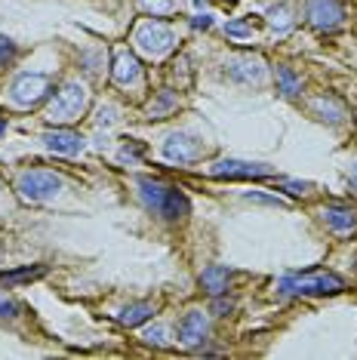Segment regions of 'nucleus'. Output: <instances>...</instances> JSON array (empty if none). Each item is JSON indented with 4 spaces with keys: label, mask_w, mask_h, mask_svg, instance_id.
<instances>
[{
    "label": "nucleus",
    "mask_w": 357,
    "mask_h": 360,
    "mask_svg": "<svg viewBox=\"0 0 357 360\" xmlns=\"http://www.w3.org/2000/svg\"><path fill=\"white\" fill-rule=\"evenodd\" d=\"M247 200H259V203H274V207H280V200H278V198H265V194H256V191H249V194H247Z\"/></svg>",
    "instance_id": "28"
},
{
    "label": "nucleus",
    "mask_w": 357,
    "mask_h": 360,
    "mask_svg": "<svg viewBox=\"0 0 357 360\" xmlns=\"http://www.w3.org/2000/svg\"><path fill=\"white\" fill-rule=\"evenodd\" d=\"M209 333V323H207V314L204 311H188V314L178 321V345L185 348H194L207 339Z\"/></svg>",
    "instance_id": "11"
},
{
    "label": "nucleus",
    "mask_w": 357,
    "mask_h": 360,
    "mask_svg": "<svg viewBox=\"0 0 357 360\" xmlns=\"http://www.w3.org/2000/svg\"><path fill=\"white\" fill-rule=\"evenodd\" d=\"M178 105V96L173 93V89H164V93H157V99L151 102V108H148V117L151 120H164L169 111H173Z\"/></svg>",
    "instance_id": "19"
},
{
    "label": "nucleus",
    "mask_w": 357,
    "mask_h": 360,
    "mask_svg": "<svg viewBox=\"0 0 357 360\" xmlns=\"http://www.w3.org/2000/svg\"><path fill=\"white\" fill-rule=\"evenodd\" d=\"M351 188H354V191H357V167L351 169Z\"/></svg>",
    "instance_id": "31"
},
{
    "label": "nucleus",
    "mask_w": 357,
    "mask_h": 360,
    "mask_svg": "<svg viewBox=\"0 0 357 360\" xmlns=\"http://www.w3.org/2000/svg\"><path fill=\"white\" fill-rule=\"evenodd\" d=\"M200 286L209 292V296H225L231 286V271L225 265H209L204 268V274H200Z\"/></svg>",
    "instance_id": "16"
},
{
    "label": "nucleus",
    "mask_w": 357,
    "mask_h": 360,
    "mask_svg": "<svg viewBox=\"0 0 357 360\" xmlns=\"http://www.w3.org/2000/svg\"><path fill=\"white\" fill-rule=\"evenodd\" d=\"M323 222L339 237L354 234L357 231V207H351V203H330V207H323Z\"/></svg>",
    "instance_id": "9"
},
{
    "label": "nucleus",
    "mask_w": 357,
    "mask_h": 360,
    "mask_svg": "<svg viewBox=\"0 0 357 360\" xmlns=\"http://www.w3.org/2000/svg\"><path fill=\"white\" fill-rule=\"evenodd\" d=\"M139 4H142V10H148L151 15H167V13H173L176 0H139Z\"/></svg>",
    "instance_id": "22"
},
{
    "label": "nucleus",
    "mask_w": 357,
    "mask_h": 360,
    "mask_svg": "<svg viewBox=\"0 0 357 360\" xmlns=\"http://www.w3.org/2000/svg\"><path fill=\"white\" fill-rule=\"evenodd\" d=\"M46 148L56 151V154H80L84 151V139L77 133H71V129H53V133L44 136Z\"/></svg>",
    "instance_id": "15"
},
{
    "label": "nucleus",
    "mask_w": 357,
    "mask_h": 360,
    "mask_svg": "<svg viewBox=\"0 0 357 360\" xmlns=\"http://www.w3.org/2000/svg\"><path fill=\"white\" fill-rule=\"evenodd\" d=\"M225 75L238 84H259L265 77V65L256 56H234V59L225 62Z\"/></svg>",
    "instance_id": "10"
},
{
    "label": "nucleus",
    "mask_w": 357,
    "mask_h": 360,
    "mask_svg": "<svg viewBox=\"0 0 357 360\" xmlns=\"http://www.w3.org/2000/svg\"><path fill=\"white\" fill-rule=\"evenodd\" d=\"M228 37H253V22H228Z\"/></svg>",
    "instance_id": "23"
},
{
    "label": "nucleus",
    "mask_w": 357,
    "mask_h": 360,
    "mask_svg": "<svg viewBox=\"0 0 357 360\" xmlns=\"http://www.w3.org/2000/svg\"><path fill=\"white\" fill-rule=\"evenodd\" d=\"M311 111H314V117L330 120V124H342L345 120V102L332 93H323L318 99H311Z\"/></svg>",
    "instance_id": "14"
},
{
    "label": "nucleus",
    "mask_w": 357,
    "mask_h": 360,
    "mask_svg": "<svg viewBox=\"0 0 357 360\" xmlns=\"http://www.w3.org/2000/svg\"><path fill=\"white\" fill-rule=\"evenodd\" d=\"M274 80H278V93L283 99H296L299 93H302V80L293 75V68H287V65H278L274 68Z\"/></svg>",
    "instance_id": "17"
},
{
    "label": "nucleus",
    "mask_w": 357,
    "mask_h": 360,
    "mask_svg": "<svg viewBox=\"0 0 357 360\" xmlns=\"http://www.w3.org/2000/svg\"><path fill=\"white\" fill-rule=\"evenodd\" d=\"M278 290L283 296H336L345 290V281L332 271H314V274H293L280 281Z\"/></svg>",
    "instance_id": "2"
},
{
    "label": "nucleus",
    "mask_w": 357,
    "mask_h": 360,
    "mask_svg": "<svg viewBox=\"0 0 357 360\" xmlns=\"http://www.w3.org/2000/svg\"><path fill=\"white\" fill-rule=\"evenodd\" d=\"M308 25L320 34H330V31H339L345 22V10L339 0H308Z\"/></svg>",
    "instance_id": "7"
},
{
    "label": "nucleus",
    "mask_w": 357,
    "mask_h": 360,
    "mask_svg": "<svg viewBox=\"0 0 357 360\" xmlns=\"http://www.w3.org/2000/svg\"><path fill=\"white\" fill-rule=\"evenodd\" d=\"M268 25H271V28H278L280 34H283V31H290V28H293V10H290V4L271 6V10H268Z\"/></svg>",
    "instance_id": "20"
},
{
    "label": "nucleus",
    "mask_w": 357,
    "mask_h": 360,
    "mask_svg": "<svg viewBox=\"0 0 357 360\" xmlns=\"http://www.w3.org/2000/svg\"><path fill=\"white\" fill-rule=\"evenodd\" d=\"M53 89V77L50 75H19L10 86V99L19 108H31V105L44 102Z\"/></svg>",
    "instance_id": "6"
},
{
    "label": "nucleus",
    "mask_w": 357,
    "mask_h": 360,
    "mask_svg": "<svg viewBox=\"0 0 357 360\" xmlns=\"http://www.w3.org/2000/svg\"><path fill=\"white\" fill-rule=\"evenodd\" d=\"M234 305H238V302L234 299H222V296H216V302H213V311L219 317H228L231 311H234Z\"/></svg>",
    "instance_id": "25"
},
{
    "label": "nucleus",
    "mask_w": 357,
    "mask_h": 360,
    "mask_svg": "<svg viewBox=\"0 0 357 360\" xmlns=\"http://www.w3.org/2000/svg\"><path fill=\"white\" fill-rule=\"evenodd\" d=\"M204 151H207L204 139L188 136V133H173L164 142V158L173 163H194L204 158Z\"/></svg>",
    "instance_id": "8"
},
{
    "label": "nucleus",
    "mask_w": 357,
    "mask_h": 360,
    "mask_svg": "<svg viewBox=\"0 0 357 360\" xmlns=\"http://www.w3.org/2000/svg\"><path fill=\"white\" fill-rule=\"evenodd\" d=\"M0 317H19V305L13 299L0 296Z\"/></svg>",
    "instance_id": "26"
},
{
    "label": "nucleus",
    "mask_w": 357,
    "mask_h": 360,
    "mask_svg": "<svg viewBox=\"0 0 357 360\" xmlns=\"http://www.w3.org/2000/svg\"><path fill=\"white\" fill-rule=\"evenodd\" d=\"M15 59V44L10 37H4L0 34V65H6V62H13Z\"/></svg>",
    "instance_id": "24"
},
{
    "label": "nucleus",
    "mask_w": 357,
    "mask_h": 360,
    "mask_svg": "<svg viewBox=\"0 0 357 360\" xmlns=\"http://www.w3.org/2000/svg\"><path fill=\"white\" fill-rule=\"evenodd\" d=\"M216 179H262L268 169L262 163H247V160H219L213 167Z\"/></svg>",
    "instance_id": "13"
},
{
    "label": "nucleus",
    "mask_w": 357,
    "mask_h": 360,
    "mask_svg": "<svg viewBox=\"0 0 357 360\" xmlns=\"http://www.w3.org/2000/svg\"><path fill=\"white\" fill-rule=\"evenodd\" d=\"M111 80H115L117 86H136L142 80V65L139 59H136L129 50H120L115 56V71H111Z\"/></svg>",
    "instance_id": "12"
},
{
    "label": "nucleus",
    "mask_w": 357,
    "mask_h": 360,
    "mask_svg": "<svg viewBox=\"0 0 357 360\" xmlns=\"http://www.w3.org/2000/svg\"><path fill=\"white\" fill-rule=\"evenodd\" d=\"M145 339H148L151 345H164V330H160V326H154V330L145 333Z\"/></svg>",
    "instance_id": "27"
},
{
    "label": "nucleus",
    "mask_w": 357,
    "mask_h": 360,
    "mask_svg": "<svg viewBox=\"0 0 357 360\" xmlns=\"http://www.w3.org/2000/svg\"><path fill=\"white\" fill-rule=\"evenodd\" d=\"M86 102H89V93L80 80H68V84L59 86V93L53 96L50 108H46V120L50 124H71L77 120L80 114L86 111Z\"/></svg>",
    "instance_id": "3"
},
{
    "label": "nucleus",
    "mask_w": 357,
    "mask_h": 360,
    "mask_svg": "<svg viewBox=\"0 0 357 360\" xmlns=\"http://www.w3.org/2000/svg\"><path fill=\"white\" fill-rule=\"evenodd\" d=\"M231 4H234V0H231Z\"/></svg>",
    "instance_id": "33"
},
{
    "label": "nucleus",
    "mask_w": 357,
    "mask_h": 360,
    "mask_svg": "<svg viewBox=\"0 0 357 360\" xmlns=\"http://www.w3.org/2000/svg\"><path fill=\"white\" fill-rule=\"evenodd\" d=\"M191 25H194V28H209V25H213V19H209V15H197Z\"/></svg>",
    "instance_id": "29"
},
{
    "label": "nucleus",
    "mask_w": 357,
    "mask_h": 360,
    "mask_svg": "<svg viewBox=\"0 0 357 360\" xmlns=\"http://www.w3.org/2000/svg\"><path fill=\"white\" fill-rule=\"evenodd\" d=\"M151 314H154V305H151V302H136V305H129V308L120 311L117 321L124 323V326H139V323L148 321Z\"/></svg>",
    "instance_id": "18"
},
{
    "label": "nucleus",
    "mask_w": 357,
    "mask_h": 360,
    "mask_svg": "<svg viewBox=\"0 0 357 360\" xmlns=\"http://www.w3.org/2000/svg\"><path fill=\"white\" fill-rule=\"evenodd\" d=\"M136 46H139L145 56H151V59H160V56H167L176 46V34L167 22L151 19L136 28Z\"/></svg>",
    "instance_id": "5"
},
{
    "label": "nucleus",
    "mask_w": 357,
    "mask_h": 360,
    "mask_svg": "<svg viewBox=\"0 0 357 360\" xmlns=\"http://www.w3.org/2000/svg\"><path fill=\"white\" fill-rule=\"evenodd\" d=\"M0 133H6V120H0Z\"/></svg>",
    "instance_id": "32"
},
{
    "label": "nucleus",
    "mask_w": 357,
    "mask_h": 360,
    "mask_svg": "<svg viewBox=\"0 0 357 360\" xmlns=\"http://www.w3.org/2000/svg\"><path fill=\"white\" fill-rule=\"evenodd\" d=\"M15 191L22 194V200L44 203V200H50V198H56V194L62 191V179L56 173H46V169H28V173L19 176Z\"/></svg>",
    "instance_id": "4"
},
{
    "label": "nucleus",
    "mask_w": 357,
    "mask_h": 360,
    "mask_svg": "<svg viewBox=\"0 0 357 360\" xmlns=\"http://www.w3.org/2000/svg\"><path fill=\"white\" fill-rule=\"evenodd\" d=\"M139 194H142V203L148 207L154 216L167 219V222H178L191 212V200L185 198L178 188L160 182V179H151V176H142L139 179Z\"/></svg>",
    "instance_id": "1"
},
{
    "label": "nucleus",
    "mask_w": 357,
    "mask_h": 360,
    "mask_svg": "<svg viewBox=\"0 0 357 360\" xmlns=\"http://www.w3.org/2000/svg\"><path fill=\"white\" fill-rule=\"evenodd\" d=\"M46 268H25V271H10V274H0V281H4L6 286L10 283H25V281H37V277H44Z\"/></svg>",
    "instance_id": "21"
},
{
    "label": "nucleus",
    "mask_w": 357,
    "mask_h": 360,
    "mask_svg": "<svg viewBox=\"0 0 357 360\" xmlns=\"http://www.w3.org/2000/svg\"><path fill=\"white\" fill-rule=\"evenodd\" d=\"M142 154V145H126L124 148V158H139Z\"/></svg>",
    "instance_id": "30"
}]
</instances>
